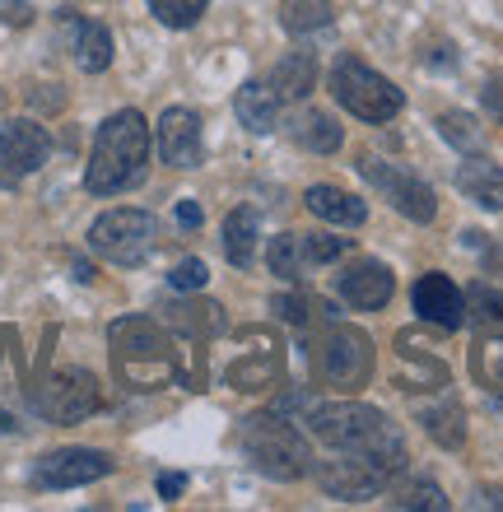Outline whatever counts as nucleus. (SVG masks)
Instances as JSON below:
<instances>
[{
  "mask_svg": "<svg viewBox=\"0 0 503 512\" xmlns=\"http://www.w3.org/2000/svg\"><path fill=\"white\" fill-rule=\"evenodd\" d=\"M154 131L136 108L112 112L98 126L89 163H84V191L89 196H122V191L145 182V163H150Z\"/></svg>",
  "mask_w": 503,
  "mask_h": 512,
  "instance_id": "obj_1",
  "label": "nucleus"
},
{
  "mask_svg": "<svg viewBox=\"0 0 503 512\" xmlns=\"http://www.w3.org/2000/svg\"><path fill=\"white\" fill-rule=\"evenodd\" d=\"M308 429L322 447L331 452H387V457H406L401 429L382 415L378 405L364 401H327V405H308Z\"/></svg>",
  "mask_w": 503,
  "mask_h": 512,
  "instance_id": "obj_2",
  "label": "nucleus"
},
{
  "mask_svg": "<svg viewBox=\"0 0 503 512\" xmlns=\"http://www.w3.org/2000/svg\"><path fill=\"white\" fill-rule=\"evenodd\" d=\"M243 457L252 461V471L266 475V480H280V485H294L303 475H313V447L294 429L289 415H252L243 424Z\"/></svg>",
  "mask_w": 503,
  "mask_h": 512,
  "instance_id": "obj_3",
  "label": "nucleus"
},
{
  "mask_svg": "<svg viewBox=\"0 0 503 512\" xmlns=\"http://www.w3.org/2000/svg\"><path fill=\"white\" fill-rule=\"evenodd\" d=\"M108 340H112L117 373H122L131 387L150 391L177 373L173 340H168L164 331H159V322H150V317H122V322H112Z\"/></svg>",
  "mask_w": 503,
  "mask_h": 512,
  "instance_id": "obj_4",
  "label": "nucleus"
},
{
  "mask_svg": "<svg viewBox=\"0 0 503 512\" xmlns=\"http://www.w3.org/2000/svg\"><path fill=\"white\" fill-rule=\"evenodd\" d=\"M327 84H331V94H336L340 108L350 112V117H359V122H368V126L392 122L396 112L406 108V94H401L382 70H373L368 61H359V56H336Z\"/></svg>",
  "mask_w": 503,
  "mask_h": 512,
  "instance_id": "obj_5",
  "label": "nucleus"
},
{
  "mask_svg": "<svg viewBox=\"0 0 503 512\" xmlns=\"http://www.w3.org/2000/svg\"><path fill=\"white\" fill-rule=\"evenodd\" d=\"M406 457H387V452H331L327 461H313L317 485L340 503H364L387 494Z\"/></svg>",
  "mask_w": 503,
  "mask_h": 512,
  "instance_id": "obj_6",
  "label": "nucleus"
},
{
  "mask_svg": "<svg viewBox=\"0 0 503 512\" xmlns=\"http://www.w3.org/2000/svg\"><path fill=\"white\" fill-rule=\"evenodd\" d=\"M313 373L336 391H359L373 378V340L350 322H331L313 345Z\"/></svg>",
  "mask_w": 503,
  "mask_h": 512,
  "instance_id": "obj_7",
  "label": "nucleus"
},
{
  "mask_svg": "<svg viewBox=\"0 0 503 512\" xmlns=\"http://www.w3.org/2000/svg\"><path fill=\"white\" fill-rule=\"evenodd\" d=\"M154 247H159V219L150 210H136V205L103 210L89 224V252L112 261V266H140Z\"/></svg>",
  "mask_w": 503,
  "mask_h": 512,
  "instance_id": "obj_8",
  "label": "nucleus"
},
{
  "mask_svg": "<svg viewBox=\"0 0 503 512\" xmlns=\"http://www.w3.org/2000/svg\"><path fill=\"white\" fill-rule=\"evenodd\" d=\"M354 168H359V177H364L368 187H378L382 196H387V205H392L396 215H406L410 224H434L438 219L434 187H429L424 177H415L410 168L387 163V159H378V154H364Z\"/></svg>",
  "mask_w": 503,
  "mask_h": 512,
  "instance_id": "obj_9",
  "label": "nucleus"
},
{
  "mask_svg": "<svg viewBox=\"0 0 503 512\" xmlns=\"http://www.w3.org/2000/svg\"><path fill=\"white\" fill-rule=\"evenodd\" d=\"M103 405V391H98V378L84 373V368H56L47 373L38 391H33V410L52 424H80Z\"/></svg>",
  "mask_w": 503,
  "mask_h": 512,
  "instance_id": "obj_10",
  "label": "nucleus"
},
{
  "mask_svg": "<svg viewBox=\"0 0 503 512\" xmlns=\"http://www.w3.org/2000/svg\"><path fill=\"white\" fill-rule=\"evenodd\" d=\"M52 159V135L28 117H0V187H19Z\"/></svg>",
  "mask_w": 503,
  "mask_h": 512,
  "instance_id": "obj_11",
  "label": "nucleus"
},
{
  "mask_svg": "<svg viewBox=\"0 0 503 512\" xmlns=\"http://www.w3.org/2000/svg\"><path fill=\"white\" fill-rule=\"evenodd\" d=\"M112 471H117V461H112L108 452H98V447H56V452L38 457L33 485L38 489H80Z\"/></svg>",
  "mask_w": 503,
  "mask_h": 512,
  "instance_id": "obj_12",
  "label": "nucleus"
},
{
  "mask_svg": "<svg viewBox=\"0 0 503 512\" xmlns=\"http://www.w3.org/2000/svg\"><path fill=\"white\" fill-rule=\"evenodd\" d=\"M410 303L420 312V322L438 326V331H462L466 326V294L448 280V275H438V270H429V275L415 280Z\"/></svg>",
  "mask_w": 503,
  "mask_h": 512,
  "instance_id": "obj_13",
  "label": "nucleus"
},
{
  "mask_svg": "<svg viewBox=\"0 0 503 512\" xmlns=\"http://www.w3.org/2000/svg\"><path fill=\"white\" fill-rule=\"evenodd\" d=\"M154 149H159V159L168 163V168H196L205 154L201 145V117L191 108H168L164 117H159V126H154Z\"/></svg>",
  "mask_w": 503,
  "mask_h": 512,
  "instance_id": "obj_14",
  "label": "nucleus"
},
{
  "mask_svg": "<svg viewBox=\"0 0 503 512\" xmlns=\"http://www.w3.org/2000/svg\"><path fill=\"white\" fill-rule=\"evenodd\" d=\"M336 289H340V298H345L350 308L378 312V308L392 303L396 280H392V270L382 266V261H350V266L336 275Z\"/></svg>",
  "mask_w": 503,
  "mask_h": 512,
  "instance_id": "obj_15",
  "label": "nucleus"
},
{
  "mask_svg": "<svg viewBox=\"0 0 503 512\" xmlns=\"http://www.w3.org/2000/svg\"><path fill=\"white\" fill-rule=\"evenodd\" d=\"M61 28H66V47L75 56V66L84 75H103L112 66V33L98 19H84L75 10H61Z\"/></svg>",
  "mask_w": 503,
  "mask_h": 512,
  "instance_id": "obj_16",
  "label": "nucleus"
},
{
  "mask_svg": "<svg viewBox=\"0 0 503 512\" xmlns=\"http://www.w3.org/2000/svg\"><path fill=\"white\" fill-rule=\"evenodd\" d=\"M303 205L313 210L322 224H336V229H359L368 219V205L354 196V191L336 187V182H317V187L303 191Z\"/></svg>",
  "mask_w": 503,
  "mask_h": 512,
  "instance_id": "obj_17",
  "label": "nucleus"
},
{
  "mask_svg": "<svg viewBox=\"0 0 503 512\" xmlns=\"http://www.w3.org/2000/svg\"><path fill=\"white\" fill-rule=\"evenodd\" d=\"M457 187L480 205V210H503V168L490 154H466V163L457 168Z\"/></svg>",
  "mask_w": 503,
  "mask_h": 512,
  "instance_id": "obj_18",
  "label": "nucleus"
},
{
  "mask_svg": "<svg viewBox=\"0 0 503 512\" xmlns=\"http://www.w3.org/2000/svg\"><path fill=\"white\" fill-rule=\"evenodd\" d=\"M271 94L280 103H303L317 89V56L313 52H285V61L271 70Z\"/></svg>",
  "mask_w": 503,
  "mask_h": 512,
  "instance_id": "obj_19",
  "label": "nucleus"
},
{
  "mask_svg": "<svg viewBox=\"0 0 503 512\" xmlns=\"http://www.w3.org/2000/svg\"><path fill=\"white\" fill-rule=\"evenodd\" d=\"M233 112H238V122L252 135H271L275 126H280V98L271 94V84H261V80H247L243 89H238Z\"/></svg>",
  "mask_w": 503,
  "mask_h": 512,
  "instance_id": "obj_20",
  "label": "nucleus"
},
{
  "mask_svg": "<svg viewBox=\"0 0 503 512\" xmlns=\"http://www.w3.org/2000/svg\"><path fill=\"white\" fill-rule=\"evenodd\" d=\"M257 243H261V219L252 205H238V210H229V219H224V256H229V266L247 270L252 261H257Z\"/></svg>",
  "mask_w": 503,
  "mask_h": 512,
  "instance_id": "obj_21",
  "label": "nucleus"
},
{
  "mask_svg": "<svg viewBox=\"0 0 503 512\" xmlns=\"http://www.w3.org/2000/svg\"><path fill=\"white\" fill-rule=\"evenodd\" d=\"M387 494H392V508L401 512H448V494L438 489V480H429V475H406V480H392L387 485Z\"/></svg>",
  "mask_w": 503,
  "mask_h": 512,
  "instance_id": "obj_22",
  "label": "nucleus"
},
{
  "mask_svg": "<svg viewBox=\"0 0 503 512\" xmlns=\"http://www.w3.org/2000/svg\"><path fill=\"white\" fill-rule=\"evenodd\" d=\"M159 312L168 317L173 331H187V336H196V340L224 331V308H219V303H196V298H187V303H168V308H159Z\"/></svg>",
  "mask_w": 503,
  "mask_h": 512,
  "instance_id": "obj_23",
  "label": "nucleus"
},
{
  "mask_svg": "<svg viewBox=\"0 0 503 512\" xmlns=\"http://www.w3.org/2000/svg\"><path fill=\"white\" fill-rule=\"evenodd\" d=\"M294 140H299L308 154H336V149L345 145V126H340L331 112L313 108V112H303L299 122H294Z\"/></svg>",
  "mask_w": 503,
  "mask_h": 512,
  "instance_id": "obj_24",
  "label": "nucleus"
},
{
  "mask_svg": "<svg viewBox=\"0 0 503 512\" xmlns=\"http://www.w3.org/2000/svg\"><path fill=\"white\" fill-rule=\"evenodd\" d=\"M420 424H424V433H429L438 447H448V452H457V447L466 443V415H462V405L452 401V396L448 401H438V405H424Z\"/></svg>",
  "mask_w": 503,
  "mask_h": 512,
  "instance_id": "obj_25",
  "label": "nucleus"
},
{
  "mask_svg": "<svg viewBox=\"0 0 503 512\" xmlns=\"http://www.w3.org/2000/svg\"><path fill=\"white\" fill-rule=\"evenodd\" d=\"M466 322L480 326L485 336H490V331H503V294L494 284L480 280L466 289Z\"/></svg>",
  "mask_w": 503,
  "mask_h": 512,
  "instance_id": "obj_26",
  "label": "nucleus"
},
{
  "mask_svg": "<svg viewBox=\"0 0 503 512\" xmlns=\"http://www.w3.org/2000/svg\"><path fill=\"white\" fill-rule=\"evenodd\" d=\"M280 24H285V33H322V28H331V0H285Z\"/></svg>",
  "mask_w": 503,
  "mask_h": 512,
  "instance_id": "obj_27",
  "label": "nucleus"
},
{
  "mask_svg": "<svg viewBox=\"0 0 503 512\" xmlns=\"http://www.w3.org/2000/svg\"><path fill=\"white\" fill-rule=\"evenodd\" d=\"M266 261H271V275H280V280H299L303 266H308V256H303V233H275Z\"/></svg>",
  "mask_w": 503,
  "mask_h": 512,
  "instance_id": "obj_28",
  "label": "nucleus"
},
{
  "mask_svg": "<svg viewBox=\"0 0 503 512\" xmlns=\"http://www.w3.org/2000/svg\"><path fill=\"white\" fill-rule=\"evenodd\" d=\"M438 135H443L452 149H462V154H480V149H485V131H480V122L471 112H443V117H438Z\"/></svg>",
  "mask_w": 503,
  "mask_h": 512,
  "instance_id": "obj_29",
  "label": "nucleus"
},
{
  "mask_svg": "<svg viewBox=\"0 0 503 512\" xmlns=\"http://www.w3.org/2000/svg\"><path fill=\"white\" fill-rule=\"evenodd\" d=\"M210 0H150V14L164 28H196Z\"/></svg>",
  "mask_w": 503,
  "mask_h": 512,
  "instance_id": "obj_30",
  "label": "nucleus"
},
{
  "mask_svg": "<svg viewBox=\"0 0 503 512\" xmlns=\"http://www.w3.org/2000/svg\"><path fill=\"white\" fill-rule=\"evenodd\" d=\"M354 252V238H336V233H303V256L308 266H331L340 256Z\"/></svg>",
  "mask_w": 503,
  "mask_h": 512,
  "instance_id": "obj_31",
  "label": "nucleus"
},
{
  "mask_svg": "<svg viewBox=\"0 0 503 512\" xmlns=\"http://www.w3.org/2000/svg\"><path fill=\"white\" fill-rule=\"evenodd\" d=\"M476 373L485 387H503V331H490L476 350Z\"/></svg>",
  "mask_w": 503,
  "mask_h": 512,
  "instance_id": "obj_32",
  "label": "nucleus"
},
{
  "mask_svg": "<svg viewBox=\"0 0 503 512\" xmlns=\"http://www.w3.org/2000/svg\"><path fill=\"white\" fill-rule=\"evenodd\" d=\"M233 391H261L275 382V359H257V364H233L229 368Z\"/></svg>",
  "mask_w": 503,
  "mask_h": 512,
  "instance_id": "obj_33",
  "label": "nucleus"
},
{
  "mask_svg": "<svg viewBox=\"0 0 503 512\" xmlns=\"http://www.w3.org/2000/svg\"><path fill=\"white\" fill-rule=\"evenodd\" d=\"M168 284H173L177 294H201L205 284H210V266L196 261V256H187V261H177V266L168 270Z\"/></svg>",
  "mask_w": 503,
  "mask_h": 512,
  "instance_id": "obj_34",
  "label": "nucleus"
},
{
  "mask_svg": "<svg viewBox=\"0 0 503 512\" xmlns=\"http://www.w3.org/2000/svg\"><path fill=\"white\" fill-rule=\"evenodd\" d=\"M271 312H280L289 326H303V322H308V303H303L299 294H275L271 298Z\"/></svg>",
  "mask_w": 503,
  "mask_h": 512,
  "instance_id": "obj_35",
  "label": "nucleus"
},
{
  "mask_svg": "<svg viewBox=\"0 0 503 512\" xmlns=\"http://www.w3.org/2000/svg\"><path fill=\"white\" fill-rule=\"evenodd\" d=\"M480 103H485V112H490L494 122L503 126V75H490V80H485V89H480Z\"/></svg>",
  "mask_w": 503,
  "mask_h": 512,
  "instance_id": "obj_36",
  "label": "nucleus"
},
{
  "mask_svg": "<svg viewBox=\"0 0 503 512\" xmlns=\"http://www.w3.org/2000/svg\"><path fill=\"white\" fill-rule=\"evenodd\" d=\"M0 19L10 28H24V24H33V5L28 0H0Z\"/></svg>",
  "mask_w": 503,
  "mask_h": 512,
  "instance_id": "obj_37",
  "label": "nucleus"
},
{
  "mask_svg": "<svg viewBox=\"0 0 503 512\" xmlns=\"http://www.w3.org/2000/svg\"><path fill=\"white\" fill-rule=\"evenodd\" d=\"M182 489H187V475H177V471H164V475H159V499L173 503Z\"/></svg>",
  "mask_w": 503,
  "mask_h": 512,
  "instance_id": "obj_38",
  "label": "nucleus"
},
{
  "mask_svg": "<svg viewBox=\"0 0 503 512\" xmlns=\"http://www.w3.org/2000/svg\"><path fill=\"white\" fill-rule=\"evenodd\" d=\"M201 205L196 201H177V224H182V229H201Z\"/></svg>",
  "mask_w": 503,
  "mask_h": 512,
  "instance_id": "obj_39",
  "label": "nucleus"
},
{
  "mask_svg": "<svg viewBox=\"0 0 503 512\" xmlns=\"http://www.w3.org/2000/svg\"><path fill=\"white\" fill-rule=\"evenodd\" d=\"M429 66H434V70H457V56H452L448 42H438V47H429Z\"/></svg>",
  "mask_w": 503,
  "mask_h": 512,
  "instance_id": "obj_40",
  "label": "nucleus"
},
{
  "mask_svg": "<svg viewBox=\"0 0 503 512\" xmlns=\"http://www.w3.org/2000/svg\"><path fill=\"white\" fill-rule=\"evenodd\" d=\"M476 508H503V489H476Z\"/></svg>",
  "mask_w": 503,
  "mask_h": 512,
  "instance_id": "obj_41",
  "label": "nucleus"
},
{
  "mask_svg": "<svg viewBox=\"0 0 503 512\" xmlns=\"http://www.w3.org/2000/svg\"><path fill=\"white\" fill-rule=\"evenodd\" d=\"M33 103L38 108H61V94H33Z\"/></svg>",
  "mask_w": 503,
  "mask_h": 512,
  "instance_id": "obj_42",
  "label": "nucleus"
},
{
  "mask_svg": "<svg viewBox=\"0 0 503 512\" xmlns=\"http://www.w3.org/2000/svg\"><path fill=\"white\" fill-rule=\"evenodd\" d=\"M75 280L89 284V280H94V266H89V261H75Z\"/></svg>",
  "mask_w": 503,
  "mask_h": 512,
  "instance_id": "obj_43",
  "label": "nucleus"
}]
</instances>
